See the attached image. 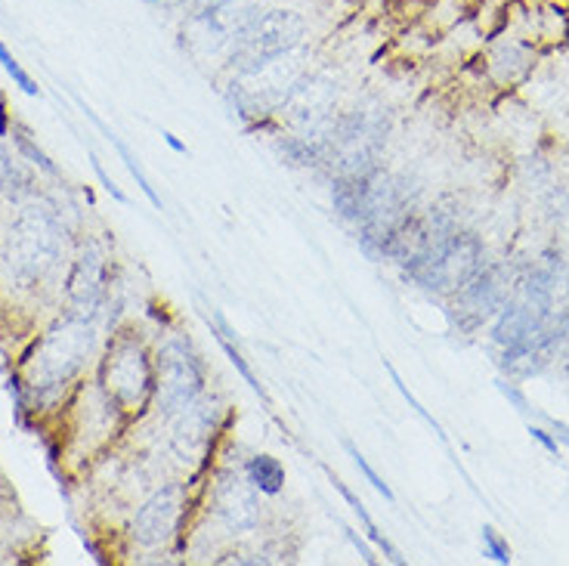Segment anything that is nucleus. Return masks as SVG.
Instances as JSON below:
<instances>
[{"mask_svg":"<svg viewBox=\"0 0 569 566\" xmlns=\"http://www.w3.org/2000/svg\"><path fill=\"white\" fill-rule=\"evenodd\" d=\"M62 248L66 229L57 214L47 208H26L0 241V272L13 288L31 291L59 267Z\"/></svg>","mask_w":569,"mask_h":566,"instance_id":"obj_1","label":"nucleus"},{"mask_svg":"<svg viewBox=\"0 0 569 566\" xmlns=\"http://www.w3.org/2000/svg\"><path fill=\"white\" fill-rule=\"evenodd\" d=\"M97 347V331L81 312H71L50 328L41 340H34L22 359V387L34 399L53 397L84 368Z\"/></svg>","mask_w":569,"mask_h":566,"instance_id":"obj_2","label":"nucleus"},{"mask_svg":"<svg viewBox=\"0 0 569 566\" xmlns=\"http://www.w3.org/2000/svg\"><path fill=\"white\" fill-rule=\"evenodd\" d=\"M303 34H307V22L300 13H295V10H263L229 47V62H232L236 75L254 78L257 71L279 62L291 50H298Z\"/></svg>","mask_w":569,"mask_h":566,"instance_id":"obj_3","label":"nucleus"},{"mask_svg":"<svg viewBox=\"0 0 569 566\" xmlns=\"http://www.w3.org/2000/svg\"><path fill=\"white\" fill-rule=\"evenodd\" d=\"M100 384L121 411L142 409L156 394V366L140 340L118 338L102 359Z\"/></svg>","mask_w":569,"mask_h":566,"instance_id":"obj_4","label":"nucleus"},{"mask_svg":"<svg viewBox=\"0 0 569 566\" xmlns=\"http://www.w3.org/2000/svg\"><path fill=\"white\" fill-rule=\"evenodd\" d=\"M204 390L201 359L183 340H168L156 356V399L158 409L180 411Z\"/></svg>","mask_w":569,"mask_h":566,"instance_id":"obj_5","label":"nucleus"},{"mask_svg":"<svg viewBox=\"0 0 569 566\" xmlns=\"http://www.w3.org/2000/svg\"><path fill=\"white\" fill-rule=\"evenodd\" d=\"M183 486L180 483H168L161 486L156 496L149 498L133 517V542L142 548H161L177 536V526L183 520Z\"/></svg>","mask_w":569,"mask_h":566,"instance_id":"obj_6","label":"nucleus"},{"mask_svg":"<svg viewBox=\"0 0 569 566\" xmlns=\"http://www.w3.org/2000/svg\"><path fill=\"white\" fill-rule=\"evenodd\" d=\"M220 415L223 409H217L208 399H192L189 406L180 411H173V427H171V446L173 453L180 455L183 461L196 465L201 461L208 449H211V439L220 430Z\"/></svg>","mask_w":569,"mask_h":566,"instance_id":"obj_7","label":"nucleus"},{"mask_svg":"<svg viewBox=\"0 0 569 566\" xmlns=\"http://www.w3.org/2000/svg\"><path fill=\"white\" fill-rule=\"evenodd\" d=\"M480 272V241L470 236H456L442 248L433 264L418 269L415 276L437 291H461Z\"/></svg>","mask_w":569,"mask_h":566,"instance_id":"obj_8","label":"nucleus"},{"mask_svg":"<svg viewBox=\"0 0 569 566\" xmlns=\"http://www.w3.org/2000/svg\"><path fill=\"white\" fill-rule=\"evenodd\" d=\"M213 514L223 520L229 533H251L260 524V498L254 483L236 470H223L213 486Z\"/></svg>","mask_w":569,"mask_h":566,"instance_id":"obj_9","label":"nucleus"},{"mask_svg":"<svg viewBox=\"0 0 569 566\" xmlns=\"http://www.w3.org/2000/svg\"><path fill=\"white\" fill-rule=\"evenodd\" d=\"M338 97V85L328 75H313V78H298L282 109L291 115V121L307 128V133L328 121V109Z\"/></svg>","mask_w":569,"mask_h":566,"instance_id":"obj_10","label":"nucleus"},{"mask_svg":"<svg viewBox=\"0 0 569 566\" xmlns=\"http://www.w3.org/2000/svg\"><path fill=\"white\" fill-rule=\"evenodd\" d=\"M66 295L81 316H90L100 307L102 295H106V255L100 245H87L81 257L74 260L69 282H66Z\"/></svg>","mask_w":569,"mask_h":566,"instance_id":"obj_11","label":"nucleus"},{"mask_svg":"<svg viewBox=\"0 0 569 566\" xmlns=\"http://www.w3.org/2000/svg\"><path fill=\"white\" fill-rule=\"evenodd\" d=\"M461 304H458V316L468 322V326H480L486 316L498 310V304L505 300V285L498 279L496 272H486V276H473L465 288H461Z\"/></svg>","mask_w":569,"mask_h":566,"instance_id":"obj_12","label":"nucleus"},{"mask_svg":"<svg viewBox=\"0 0 569 566\" xmlns=\"http://www.w3.org/2000/svg\"><path fill=\"white\" fill-rule=\"evenodd\" d=\"M529 69V50L523 43L517 41H505L498 43L496 50H492V71H496V78L501 81H517V78H523Z\"/></svg>","mask_w":569,"mask_h":566,"instance_id":"obj_13","label":"nucleus"},{"mask_svg":"<svg viewBox=\"0 0 569 566\" xmlns=\"http://www.w3.org/2000/svg\"><path fill=\"white\" fill-rule=\"evenodd\" d=\"M248 480L254 483V489H260L263 496H279L284 486L282 461L272 455H254L248 461Z\"/></svg>","mask_w":569,"mask_h":566,"instance_id":"obj_14","label":"nucleus"},{"mask_svg":"<svg viewBox=\"0 0 569 566\" xmlns=\"http://www.w3.org/2000/svg\"><path fill=\"white\" fill-rule=\"evenodd\" d=\"M84 112H87V118H90V121H93V125H97V128H100L102 133H106V140L112 142L114 149L121 152V158H124V165H128V170H130V173H133V177H137V186H140V189H142V196L152 201V208H161V199H158V196H156V189H152V183L146 180V173H142V168H140V161L133 158V152H130V149H128V142L121 140V137H118L114 130L106 128V121H102L100 115L90 112L87 106H84Z\"/></svg>","mask_w":569,"mask_h":566,"instance_id":"obj_15","label":"nucleus"},{"mask_svg":"<svg viewBox=\"0 0 569 566\" xmlns=\"http://www.w3.org/2000/svg\"><path fill=\"white\" fill-rule=\"evenodd\" d=\"M335 489H338V493H341V496L347 498V502H350V508L356 510V517H359V520H362V526H366V536H369L371 542H375V545H378V548H381V552H385L387 557L393 560V564H402V557H399V552H397V548H393V545H390V542H387L385 536H381V529L375 526V520H371V517H369V510H366V505H362V502H359V498H356L353 493H350V489L343 486V483L335 480Z\"/></svg>","mask_w":569,"mask_h":566,"instance_id":"obj_16","label":"nucleus"},{"mask_svg":"<svg viewBox=\"0 0 569 566\" xmlns=\"http://www.w3.org/2000/svg\"><path fill=\"white\" fill-rule=\"evenodd\" d=\"M0 66H3V71L13 78V85L22 90V93H29V97H41V87L34 85V78H31L29 71L22 69L19 62H16V57L7 50V43L0 41Z\"/></svg>","mask_w":569,"mask_h":566,"instance_id":"obj_17","label":"nucleus"},{"mask_svg":"<svg viewBox=\"0 0 569 566\" xmlns=\"http://www.w3.org/2000/svg\"><path fill=\"white\" fill-rule=\"evenodd\" d=\"M13 142H16V146H19V152L29 158L31 165H38V168H41V170H47L50 177H59V168H57V165H53V161H50V156H47V152H41V149L34 146V140H31V137H29V130H26V128H13Z\"/></svg>","mask_w":569,"mask_h":566,"instance_id":"obj_18","label":"nucleus"},{"mask_svg":"<svg viewBox=\"0 0 569 566\" xmlns=\"http://www.w3.org/2000/svg\"><path fill=\"white\" fill-rule=\"evenodd\" d=\"M217 328H220V326H217ZM217 340H220V347H223V354H227L229 359H232V366L239 368V375H242L244 381L251 384V390H254V394H260V397L267 399V390L260 387V381H257V378H254V371H251V366H248V363H244V359H242V354H239V350L232 347V340H229V335H227V331H223V328H220V335H217Z\"/></svg>","mask_w":569,"mask_h":566,"instance_id":"obj_19","label":"nucleus"},{"mask_svg":"<svg viewBox=\"0 0 569 566\" xmlns=\"http://www.w3.org/2000/svg\"><path fill=\"white\" fill-rule=\"evenodd\" d=\"M343 446H347V453H350V458H353V465L359 467V470H362V477H366V480H369L371 486H375V493H381V496H385L387 502H393V493H390V486H387V483H385V477H378V470H375V467H371L369 461H366V455L359 453V449H356L350 439H347Z\"/></svg>","mask_w":569,"mask_h":566,"instance_id":"obj_20","label":"nucleus"},{"mask_svg":"<svg viewBox=\"0 0 569 566\" xmlns=\"http://www.w3.org/2000/svg\"><path fill=\"white\" fill-rule=\"evenodd\" d=\"M483 554L486 557H492V560H498V564H511L508 545H505V542L498 538L496 529H489V526L483 529Z\"/></svg>","mask_w":569,"mask_h":566,"instance_id":"obj_21","label":"nucleus"},{"mask_svg":"<svg viewBox=\"0 0 569 566\" xmlns=\"http://www.w3.org/2000/svg\"><path fill=\"white\" fill-rule=\"evenodd\" d=\"M90 165H93V170H97V177H100V183L106 186V192H109V196H112L114 201H121V205H128V196H124V192H121V189L114 186L112 177H109V173H106V168H102V165H100V158L90 156Z\"/></svg>","mask_w":569,"mask_h":566,"instance_id":"obj_22","label":"nucleus"},{"mask_svg":"<svg viewBox=\"0 0 569 566\" xmlns=\"http://www.w3.org/2000/svg\"><path fill=\"white\" fill-rule=\"evenodd\" d=\"M343 533H347V538H350V542H353L356 548H359V557H362V560H366V564H375V554H371L369 548H366V545H362V538L356 536L353 529H343Z\"/></svg>","mask_w":569,"mask_h":566,"instance_id":"obj_23","label":"nucleus"},{"mask_svg":"<svg viewBox=\"0 0 569 566\" xmlns=\"http://www.w3.org/2000/svg\"><path fill=\"white\" fill-rule=\"evenodd\" d=\"M529 434H532V437L539 439L541 446H545V449H551V453H560V449H557V439H551L548 437V434H545V430H541V427H532V430H529Z\"/></svg>","mask_w":569,"mask_h":566,"instance_id":"obj_24","label":"nucleus"},{"mask_svg":"<svg viewBox=\"0 0 569 566\" xmlns=\"http://www.w3.org/2000/svg\"><path fill=\"white\" fill-rule=\"evenodd\" d=\"M161 137H164V142H168V146H171L173 152H180V156H186V146L180 140H177V137H173L171 130H164V133H161Z\"/></svg>","mask_w":569,"mask_h":566,"instance_id":"obj_25","label":"nucleus"},{"mask_svg":"<svg viewBox=\"0 0 569 566\" xmlns=\"http://www.w3.org/2000/svg\"><path fill=\"white\" fill-rule=\"evenodd\" d=\"M192 7H196V13L199 10H208V7H217V3H229V0H189Z\"/></svg>","mask_w":569,"mask_h":566,"instance_id":"obj_26","label":"nucleus"},{"mask_svg":"<svg viewBox=\"0 0 569 566\" xmlns=\"http://www.w3.org/2000/svg\"><path fill=\"white\" fill-rule=\"evenodd\" d=\"M0 137H7V109H3V102H0Z\"/></svg>","mask_w":569,"mask_h":566,"instance_id":"obj_27","label":"nucleus"},{"mask_svg":"<svg viewBox=\"0 0 569 566\" xmlns=\"http://www.w3.org/2000/svg\"><path fill=\"white\" fill-rule=\"evenodd\" d=\"M555 430H557V437L563 439V443H567V446H569V427H563V425H555Z\"/></svg>","mask_w":569,"mask_h":566,"instance_id":"obj_28","label":"nucleus"},{"mask_svg":"<svg viewBox=\"0 0 569 566\" xmlns=\"http://www.w3.org/2000/svg\"><path fill=\"white\" fill-rule=\"evenodd\" d=\"M149 3H161V0H149Z\"/></svg>","mask_w":569,"mask_h":566,"instance_id":"obj_29","label":"nucleus"}]
</instances>
